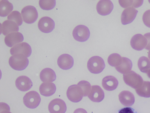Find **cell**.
Returning <instances> with one entry per match:
<instances>
[{
  "instance_id": "27",
  "label": "cell",
  "mask_w": 150,
  "mask_h": 113,
  "mask_svg": "<svg viewBox=\"0 0 150 113\" xmlns=\"http://www.w3.org/2000/svg\"><path fill=\"white\" fill-rule=\"evenodd\" d=\"M122 61V57L119 54L116 53L110 55L108 59V64L111 66L116 67L119 66Z\"/></svg>"
},
{
  "instance_id": "19",
  "label": "cell",
  "mask_w": 150,
  "mask_h": 113,
  "mask_svg": "<svg viewBox=\"0 0 150 113\" xmlns=\"http://www.w3.org/2000/svg\"><path fill=\"white\" fill-rule=\"evenodd\" d=\"M119 99L121 103L126 106L133 105L135 101L133 94L128 91H123L119 95Z\"/></svg>"
},
{
  "instance_id": "5",
  "label": "cell",
  "mask_w": 150,
  "mask_h": 113,
  "mask_svg": "<svg viewBox=\"0 0 150 113\" xmlns=\"http://www.w3.org/2000/svg\"><path fill=\"white\" fill-rule=\"evenodd\" d=\"M21 14L24 21L28 24L34 22L38 16V11L35 8L30 5L26 6L23 8Z\"/></svg>"
},
{
  "instance_id": "3",
  "label": "cell",
  "mask_w": 150,
  "mask_h": 113,
  "mask_svg": "<svg viewBox=\"0 0 150 113\" xmlns=\"http://www.w3.org/2000/svg\"><path fill=\"white\" fill-rule=\"evenodd\" d=\"M41 98L39 94L36 91H31L27 93L23 98L25 105L30 109H34L39 104Z\"/></svg>"
},
{
  "instance_id": "24",
  "label": "cell",
  "mask_w": 150,
  "mask_h": 113,
  "mask_svg": "<svg viewBox=\"0 0 150 113\" xmlns=\"http://www.w3.org/2000/svg\"><path fill=\"white\" fill-rule=\"evenodd\" d=\"M135 90L137 94L140 96L150 97V82L143 81L140 85Z\"/></svg>"
},
{
  "instance_id": "36",
  "label": "cell",
  "mask_w": 150,
  "mask_h": 113,
  "mask_svg": "<svg viewBox=\"0 0 150 113\" xmlns=\"http://www.w3.org/2000/svg\"><path fill=\"white\" fill-rule=\"evenodd\" d=\"M143 0H134L133 7L138 8L141 6L143 3Z\"/></svg>"
},
{
  "instance_id": "38",
  "label": "cell",
  "mask_w": 150,
  "mask_h": 113,
  "mask_svg": "<svg viewBox=\"0 0 150 113\" xmlns=\"http://www.w3.org/2000/svg\"><path fill=\"white\" fill-rule=\"evenodd\" d=\"M146 73L148 76L150 78V68L147 71Z\"/></svg>"
},
{
  "instance_id": "26",
  "label": "cell",
  "mask_w": 150,
  "mask_h": 113,
  "mask_svg": "<svg viewBox=\"0 0 150 113\" xmlns=\"http://www.w3.org/2000/svg\"><path fill=\"white\" fill-rule=\"evenodd\" d=\"M138 66L142 72L146 73L150 68V61L146 57L142 56L138 60Z\"/></svg>"
},
{
  "instance_id": "34",
  "label": "cell",
  "mask_w": 150,
  "mask_h": 113,
  "mask_svg": "<svg viewBox=\"0 0 150 113\" xmlns=\"http://www.w3.org/2000/svg\"><path fill=\"white\" fill-rule=\"evenodd\" d=\"M118 113H137L134 109L130 107H126L122 108L118 111Z\"/></svg>"
},
{
  "instance_id": "28",
  "label": "cell",
  "mask_w": 150,
  "mask_h": 113,
  "mask_svg": "<svg viewBox=\"0 0 150 113\" xmlns=\"http://www.w3.org/2000/svg\"><path fill=\"white\" fill-rule=\"evenodd\" d=\"M7 19L8 20L14 21L18 26H21L23 23L21 14L18 11H13L8 15Z\"/></svg>"
},
{
  "instance_id": "35",
  "label": "cell",
  "mask_w": 150,
  "mask_h": 113,
  "mask_svg": "<svg viewBox=\"0 0 150 113\" xmlns=\"http://www.w3.org/2000/svg\"><path fill=\"white\" fill-rule=\"evenodd\" d=\"M144 36L147 40V43L145 48L147 50H150V33H147L144 35Z\"/></svg>"
},
{
  "instance_id": "8",
  "label": "cell",
  "mask_w": 150,
  "mask_h": 113,
  "mask_svg": "<svg viewBox=\"0 0 150 113\" xmlns=\"http://www.w3.org/2000/svg\"><path fill=\"white\" fill-rule=\"evenodd\" d=\"M10 53L12 55L16 54H22L27 57L31 54L32 49L30 46L27 43L24 42L18 44L10 50Z\"/></svg>"
},
{
  "instance_id": "2",
  "label": "cell",
  "mask_w": 150,
  "mask_h": 113,
  "mask_svg": "<svg viewBox=\"0 0 150 113\" xmlns=\"http://www.w3.org/2000/svg\"><path fill=\"white\" fill-rule=\"evenodd\" d=\"M88 69L91 73L98 74L101 72L104 69L105 65L103 60L97 56L90 58L87 62Z\"/></svg>"
},
{
  "instance_id": "22",
  "label": "cell",
  "mask_w": 150,
  "mask_h": 113,
  "mask_svg": "<svg viewBox=\"0 0 150 113\" xmlns=\"http://www.w3.org/2000/svg\"><path fill=\"white\" fill-rule=\"evenodd\" d=\"M41 80L44 82H50L54 81L56 76L54 71L52 69L46 68L43 69L40 75Z\"/></svg>"
},
{
  "instance_id": "18",
  "label": "cell",
  "mask_w": 150,
  "mask_h": 113,
  "mask_svg": "<svg viewBox=\"0 0 150 113\" xmlns=\"http://www.w3.org/2000/svg\"><path fill=\"white\" fill-rule=\"evenodd\" d=\"M88 97L92 101L100 102L104 97V93L103 90L99 86L95 85L92 86L90 92Z\"/></svg>"
},
{
  "instance_id": "39",
  "label": "cell",
  "mask_w": 150,
  "mask_h": 113,
  "mask_svg": "<svg viewBox=\"0 0 150 113\" xmlns=\"http://www.w3.org/2000/svg\"><path fill=\"white\" fill-rule=\"evenodd\" d=\"M148 57L150 60V50L149 51L148 54Z\"/></svg>"
},
{
  "instance_id": "31",
  "label": "cell",
  "mask_w": 150,
  "mask_h": 113,
  "mask_svg": "<svg viewBox=\"0 0 150 113\" xmlns=\"http://www.w3.org/2000/svg\"><path fill=\"white\" fill-rule=\"evenodd\" d=\"M142 20L144 24L150 28V9L144 12L142 16Z\"/></svg>"
},
{
  "instance_id": "15",
  "label": "cell",
  "mask_w": 150,
  "mask_h": 113,
  "mask_svg": "<svg viewBox=\"0 0 150 113\" xmlns=\"http://www.w3.org/2000/svg\"><path fill=\"white\" fill-rule=\"evenodd\" d=\"M16 87L20 90L26 91L29 90L33 85L30 79L25 76H21L18 77L15 81Z\"/></svg>"
},
{
  "instance_id": "37",
  "label": "cell",
  "mask_w": 150,
  "mask_h": 113,
  "mask_svg": "<svg viewBox=\"0 0 150 113\" xmlns=\"http://www.w3.org/2000/svg\"><path fill=\"white\" fill-rule=\"evenodd\" d=\"M73 113H87L84 109L82 108H78L76 109Z\"/></svg>"
},
{
  "instance_id": "1",
  "label": "cell",
  "mask_w": 150,
  "mask_h": 113,
  "mask_svg": "<svg viewBox=\"0 0 150 113\" xmlns=\"http://www.w3.org/2000/svg\"><path fill=\"white\" fill-rule=\"evenodd\" d=\"M28 60L27 57L22 54H17L11 56L9 60V64L13 69L22 70L25 69L28 65Z\"/></svg>"
},
{
  "instance_id": "7",
  "label": "cell",
  "mask_w": 150,
  "mask_h": 113,
  "mask_svg": "<svg viewBox=\"0 0 150 113\" xmlns=\"http://www.w3.org/2000/svg\"><path fill=\"white\" fill-rule=\"evenodd\" d=\"M68 99L71 101L77 102L80 101L83 96V91L81 87L77 85H72L69 86L67 92Z\"/></svg>"
},
{
  "instance_id": "25",
  "label": "cell",
  "mask_w": 150,
  "mask_h": 113,
  "mask_svg": "<svg viewBox=\"0 0 150 113\" xmlns=\"http://www.w3.org/2000/svg\"><path fill=\"white\" fill-rule=\"evenodd\" d=\"M13 4L8 0H1L0 2V16L4 17L8 15L13 10Z\"/></svg>"
},
{
  "instance_id": "14",
  "label": "cell",
  "mask_w": 150,
  "mask_h": 113,
  "mask_svg": "<svg viewBox=\"0 0 150 113\" xmlns=\"http://www.w3.org/2000/svg\"><path fill=\"white\" fill-rule=\"evenodd\" d=\"M23 39L22 33L19 32H14L9 33L6 36L4 42L7 46L12 47L23 41Z\"/></svg>"
},
{
  "instance_id": "16",
  "label": "cell",
  "mask_w": 150,
  "mask_h": 113,
  "mask_svg": "<svg viewBox=\"0 0 150 113\" xmlns=\"http://www.w3.org/2000/svg\"><path fill=\"white\" fill-rule=\"evenodd\" d=\"M57 63L58 65L61 68L67 70L70 69L73 66L74 60L70 55L64 54L59 57Z\"/></svg>"
},
{
  "instance_id": "21",
  "label": "cell",
  "mask_w": 150,
  "mask_h": 113,
  "mask_svg": "<svg viewBox=\"0 0 150 113\" xmlns=\"http://www.w3.org/2000/svg\"><path fill=\"white\" fill-rule=\"evenodd\" d=\"M56 90V87L55 85L51 82L43 83L39 87L40 94L46 97H49L53 95Z\"/></svg>"
},
{
  "instance_id": "29",
  "label": "cell",
  "mask_w": 150,
  "mask_h": 113,
  "mask_svg": "<svg viewBox=\"0 0 150 113\" xmlns=\"http://www.w3.org/2000/svg\"><path fill=\"white\" fill-rule=\"evenodd\" d=\"M39 4L40 8L44 10L53 9L56 5L55 0H40Z\"/></svg>"
},
{
  "instance_id": "30",
  "label": "cell",
  "mask_w": 150,
  "mask_h": 113,
  "mask_svg": "<svg viewBox=\"0 0 150 113\" xmlns=\"http://www.w3.org/2000/svg\"><path fill=\"white\" fill-rule=\"evenodd\" d=\"M82 89L83 96H86L88 95L91 90V86L88 82L85 80H82L79 82L77 84Z\"/></svg>"
},
{
  "instance_id": "4",
  "label": "cell",
  "mask_w": 150,
  "mask_h": 113,
  "mask_svg": "<svg viewBox=\"0 0 150 113\" xmlns=\"http://www.w3.org/2000/svg\"><path fill=\"white\" fill-rule=\"evenodd\" d=\"M123 79L127 85L135 89L140 86L143 81L142 77L133 71L124 74Z\"/></svg>"
},
{
  "instance_id": "32",
  "label": "cell",
  "mask_w": 150,
  "mask_h": 113,
  "mask_svg": "<svg viewBox=\"0 0 150 113\" xmlns=\"http://www.w3.org/2000/svg\"><path fill=\"white\" fill-rule=\"evenodd\" d=\"M134 0H119L120 5L123 8L133 7Z\"/></svg>"
},
{
  "instance_id": "6",
  "label": "cell",
  "mask_w": 150,
  "mask_h": 113,
  "mask_svg": "<svg viewBox=\"0 0 150 113\" xmlns=\"http://www.w3.org/2000/svg\"><path fill=\"white\" fill-rule=\"evenodd\" d=\"M72 35L75 40L79 42H83L88 39L90 36V32L87 26L84 25H80L74 28Z\"/></svg>"
},
{
  "instance_id": "13",
  "label": "cell",
  "mask_w": 150,
  "mask_h": 113,
  "mask_svg": "<svg viewBox=\"0 0 150 113\" xmlns=\"http://www.w3.org/2000/svg\"><path fill=\"white\" fill-rule=\"evenodd\" d=\"M96 8L98 14L102 16H105L112 12L113 5L110 0H100L98 3Z\"/></svg>"
},
{
  "instance_id": "23",
  "label": "cell",
  "mask_w": 150,
  "mask_h": 113,
  "mask_svg": "<svg viewBox=\"0 0 150 113\" xmlns=\"http://www.w3.org/2000/svg\"><path fill=\"white\" fill-rule=\"evenodd\" d=\"M132 63L129 59L123 57H122L121 64L115 67V68L120 73L125 74L130 72L132 69Z\"/></svg>"
},
{
  "instance_id": "10",
  "label": "cell",
  "mask_w": 150,
  "mask_h": 113,
  "mask_svg": "<svg viewBox=\"0 0 150 113\" xmlns=\"http://www.w3.org/2000/svg\"><path fill=\"white\" fill-rule=\"evenodd\" d=\"M130 43L133 49L137 50H141L146 46L147 41L144 36L140 34H137L132 38Z\"/></svg>"
},
{
  "instance_id": "20",
  "label": "cell",
  "mask_w": 150,
  "mask_h": 113,
  "mask_svg": "<svg viewBox=\"0 0 150 113\" xmlns=\"http://www.w3.org/2000/svg\"><path fill=\"white\" fill-rule=\"evenodd\" d=\"M102 85L103 88L108 91H112L116 88L118 84V81L114 77L109 75L104 77L102 81Z\"/></svg>"
},
{
  "instance_id": "11",
  "label": "cell",
  "mask_w": 150,
  "mask_h": 113,
  "mask_svg": "<svg viewBox=\"0 0 150 113\" xmlns=\"http://www.w3.org/2000/svg\"><path fill=\"white\" fill-rule=\"evenodd\" d=\"M38 26L41 31L44 33H49L53 30L55 23L51 18L45 16L40 19L38 23Z\"/></svg>"
},
{
  "instance_id": "40",
  "label": "cell",
  "mask_w": 150,
  "mask_h": 113,
  "mask_svg": "<svg viewBox=\"0 0 150 113\" xmlns=\"http://www.w3.org/2000/svg\"><path fill=\"white\" fill-rule=\"evenodd\" d=\"M149 1V3H150V1Z\"/></svg>"
},
{
  "instance_id": "17",
  "label": "cell",
  "mask_w": 150,
  "mask_h": 113,
  "mask_svg": "<svg viewBox=\"0 0 150 113\" xmlns=\"http://www.w3.org/2000/svg\"><path fill=\"white\" fill-rule=\"evenodd\" d=\"M18 26L14 21L6 20L1 24V33L4 36H6L11 33L18 32L19 31Z\"/></svg>"
},
{
  "instance_id": "9",
  "label": "cell",
  "mask_w": 150,
  "mask_h": 113,
  "mask_svg": "<svg viewBox=\"0 0 150 113\" xmlns=\"http://www.w3.org/2000/svg\"><path fill=\"white\" fill-rule=\"evenodd\" d=\"M48 110L50 113H65L67 110L64 102L60 99H55L49 103Z\"/></svg>"
},
{
  "instance_id": "33",
  "label": "cell",
  "mask_w": 150,
  "mask_h": 113,
  "mask_svg": "<svg viewBox=\"0 0 150 113\" xmlns=\"http://www.w3.org/2000/svg\"><path fill=\"white\" fill-rule=\"evenodd\" d=\"M10 111V107L8 104L4 103H0V113H12Z\"/></svg>"
},
{
  "instance_id": "12",
  "label": "cell",
  "mask_w": 150,
  "mask_h": 113,
  "mask_svg": "<svg viewBox=\"0 0 150 113\" xmlns=\"http://www.w3.org/2000/svg\"><path fill=\"white\" fill-rule=\"evenodd\" d=\"M138 11L132 7H129L124 10L122 13L121 19L123 25L131 23L134 19Z\"/></svg>"
}]
</instances>
